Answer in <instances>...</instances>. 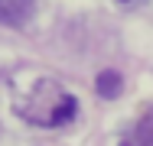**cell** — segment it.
Instances as JSON below:
<instances>
[{
	"label": "cell",
	"instance_id": "4",
	"mask_svg": "<svg viewBox=\"0 0 153 146\" xmlns=\"http://www.w3.org/2000/svg\"><path fill=\"white\" fill-rule=\"evenodd\" d=\"M117 3H137V0H117Z\"/></svg>",
	"mask_w": 153,
	"mask_h": 146
},
{
	"label": "cell",
	"instance_id": "2",
	"mask_svg": "<svg viewBox=\"0 0 153 146\" xmlns=\"http://www.w3.org/2000/svg\"><path fill=\"white\" fill-rule=\"evenodd\" d=\"M121 88H124V78H121V72H114V68H104V72L94 78V91H98L104 101L117 97V94H121Z\"/></svg>",
	"mask_w": 153,
	"mask_h": 146
},
{
	"label": "cell",
	"instance_id": "1",
	"mask_svg": "<svg viewBox=\"0 0 153 146\" xmlns=\"http://www.w3.org/2000/svg\"><path fill=\"white\" fill-rule=\"evenodd\" d=\"M36 13V0H0V26H26Z\"/></svg>",
	"mask_w": 153,
	"mask_h": 146
},
{
	"label": "cell",
	"instance_id": "3",
	"mask_svg": "<svg viewBox=\"0 0 153 146\" xmlns=\"http://www.w3.org/2000/svg\"><path fill=\"white\" fill-rule=\"evenodd\" d=\"M121 146H153V114H147L137 127L134 133H127L121 140Z\"/></svg>",
	"mask_w": 153,
	"mask_h": 146
}]
</instances>
